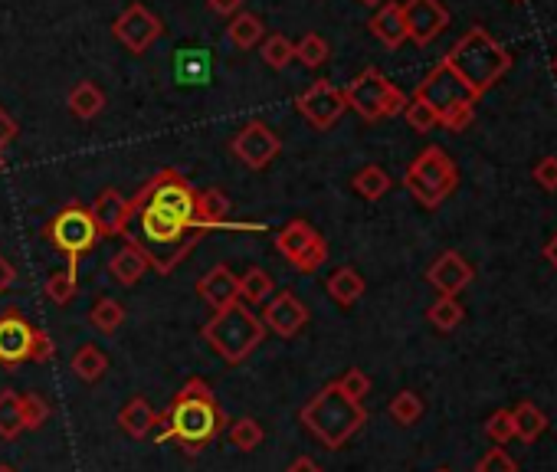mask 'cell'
<instances>
[{"mask_svg": "<svg viewBox=\"0 0 557 472\" xmlns=\"http://www.w3.org/2000/svg\"><path fill=\"white\" fill-rule=\"evenodd\" d=\"M197 194L200 187H194L181 171L164 168L128 200L122 236L148 259V269L158 276H171L204 240L207 223Z\"/></svg>", "mask_w": 557, "mask_h": 472, "instance_id": "1", "label": "cell"}, {"mask_svg": "<svg viewBox=\"0 0 557 472\" xmlns=\"http://www.w3.org/2000/svg\"><path fill=\"white\" fill-rule=\"evenodd\" d=\"M227 413H223L217 394L210 391L204 377H191L181 391L174 394L171 407L161 413V443H181L184 453H204L217 436L227 430Z\"/></svg>", "mask_w": 557, "mask_h": 472, "instance_id": "2", "label": "cell"}, {"mask_svg": "<svg viewBox=\"0 0 557 472\" xmlns=\"http://www.w3.org/2000/svg\"><path fill=\"white\" fill-rule=\"evenodd\" d=\"M443 59L476 96H485L508 73V66H512V53L482 27H472L469 33H462Z\"/></svg>", "mask_w": 557, "mask_h": 472, "instance_id": "3", "label": "cell"}, {"mask_svg": "<svg viewBox=\"0 0 557 472\" xmlns=\"http://www.w3.org/2000/svg\"><path fill=\"white\" fill-rule=\"evenodd\" d=\"M299 420L325 450H341V446L364 427L367 410L364 404H354L338 384H325L322 391L302 407Z\"/></svg>", "mask_w": 557, "mask_h": 472, "instance_id": "4", "label": "cell"}, {"mask_svg": "<svg viewBox=\"0 0 557 472\" xmlns=\"http://www.w3.org/2000/svg\"><path fill=\"white\" fill-rule=\"evenodd\" d=\"M200 335L227 364H243L266 341V325L259 322L250 305L233 302L227 309L213 312L210 322L200 328Z\"/></svg>", "mask_w": 557, "mask_h": 472, "instance_id": "5", "label": "cell"}, {"mask_svg": "<svg viewBox=\"0 0 557 472\" xmlns=\"http://www.w3.org/2000/svg\"><path fill=\"white\" fill-rule=\"evenodd\" d=\"M404 184H407V191L417 197V204H423L426 210H436L456 191L459 171H456L453 158H449L440 145H430L413 158V164L404 174Z\"/></svg>", "mask_w": 557, "mask_h": 472, "instance_id": "6", "label": "cell"}, {"mask_svg": "<svg viewBox=\"0 0 557 472\" xmlns=\"http://www.w3.org/2000/svg\"><path fill=\"white\" fill-rule=\"evenodd\" d=\"M345 102H348V109H354L364 118V122H381V118L404 115V109H407L404 92H400L394 82L374 66L361 69V73L348 82Z\"/></svg>", "mask_w": 557, "mask_h": 472, "instance_id": "7", "label": "cell"}, {"mask_svg": "<svg viewBox=\"0 0 557 472\" xmlns=\"http://www.w3.org/2000/svg\"><path fill=\"white\" fill-rule=\"evenodd\" d=\"M43 236L50 240V246H56L59 253H66V269L76 276H79L82 256L92 253V246L99 243L96 220H92L86 204H66L50 223H46Z\"/></svg>", "mask_w": 557, "mask_h": 472, "instance_id": "8", "label": "cell"}, {"mask_svg": "<svg viewBox=\"0 0 557 472\" xmlns=\"http://www.w3.org/2000/svg\"><path fill=\"white\" fill-rule=\"evenodd\" d=\"M56 354V345L50 341V335L43 328L30 325L17 309H10L4 318H0V364L7 371L20 368L27 361H50Z\"/></svg>", "mask_w": 557, "mask_h": 472, "instance_id": "9", "label": "cell"}, {"mask_svg": "<svg viewBox=\"0 0 557 472\" xmlns=\"http://www.w3.org/2000/svg\"><path fill=\"white\" fill-rule=\"evenodd\" d=\"M276 250L282 259L295 269V273H318L328 259V243L308 220H292L276 233Z\"/></svg>", "mask_w": 557, "mask_h": 472, "instance_id": "10", "label": "cell"}, {"mask_svg": "<svg viewBox=\"0 0 557 472\" xmlns=\"http://www.w3.org/2000/svg\"><path fill=\"white\" fill-rule=\"evenodd\" d=\"M413 99L426 102L436 115H446L449 109H456V105L462 102H479V96L472 92L466 82H462L453 69H449L446 59H440L430 73H426V79L417 86V92H413Z\"/></svg>", "mask_w": 557, "mask_h": 472, "instance_id": "11", "label": "cell"}, {"mask_svg": "<svg viewBox=\"0 0 557 472\" xmlns=\"http://www.w3.org/2000/svg\"><path fill=\"white\" fill-rule=\"evenodd\" d=\"M295 109L305 115V122L312 125V128H318V132H328V128L338 125V118L348 112L345 89L331 86L328 79H318L305 92H299V99H295Z\"/></svg>", "mask_w": 557, "mask_h": 472, "instance_id": "12", "label": "cell"}, {"mask_svg": "<svg viewBox=\"0 0 557 472\" xmlns=\"http://www.w3.org/2000/svg\"><path fill=\"white\" fill-rule=\"evenodd\" d=\"M230 151H233V155L240 158L250 171H266L269 164L279 158L282 141H279V135L272 132V128H269L266 122H259V118H253V122H246V125L240 128V132L233 135Z\"/></svg>", "mask_w": 557, "mask_h": 472, "instance_id": "13", "label": "cell"}, {"mask_svg": "<svg viewBox=\"0 0 557 472\" xmlns=\"http://www.w3.org/2000/svg\"><path fill=\"white\" fill-rule=\"evenodd\" d=\"M112 33H115V40L125 46V50H132L138 56V53H145L148 46L161 37L164 23L154 17L145 4H128L122 14L115 17Z\"/></svg>", "mask_w": 557, "mask_h": 472, "instance_id": "14", "label": "cell"}, {"mask_svg": "<svg viewBox=\"0 0 557 472\" xmlns=\"http://www.w3.org/2000/svg\"><path fill=\"white\" fill-rule=\"evenodd\" d=\"M404 27L407 40L417 46H430L449 27V10L443 0H404Z\"/></svg>", "mask_w": 557, "mask_h": 472, "instance_id": "15", "label": "cell"}, {"mask_svg": "<svg viewBox=\"0 0 557 472\" xmlns=\"http://www.w3.org/2000/svg\"><path fill=\"white\" fill-rule=\"evenodd\" d=\"M259 322H263L269 332H276L279 338H295L308 325V309H305V302L299 299V295L282 289L266 302V312H263Z\"/></svg>", "mask_w": 557, "mask_h": 472, "instance_id": "16", "label": "cell"}, {"mask_svg": "<svg viewBox=\"0 0 557 472\" xmlns=\"http://www.w3.org/2000/svg\"><path fill=\"white\" fill-rule=\"evenodd\" d=\"M472 276H476L472 273V263L456 250H446L443 256H436V263L426 269V282L440 295H453V299L469 286Z\"/></svg>", "mask_w": 557, "mask_h": 472, "instance_id": "17", "label": "cell"}, {"mask_svg": "<svg viewBox=\"0 0 557 472\" xmlns=\"http://www.w3.org/2000/svg\"><path fill=\"white\" fill-rule=\"evenodd\" d=\"M197 295L204 299L213 312L227 309V305L240 302V279L230 273V266H213L197 279Z\"/></svg>", "mask_w": 557, "mask_h": 472, "instance_id": "18", "label": "cell"}, {"mask_svg": "<svg viewBox=\"0 0 557 472\" xmlns=\"http://www.w3.org/2000/svg\"><path fill=\"white\" fill-rule=\"evenodd\" d=\"M89 214L96 220L99 236H122L125 223H128V200L115 191V187H105L99 197L89 204Z\"/></svg>", "mask_w": 557, "mask_h": 472, "instance_id": "19", "label": "cell"}, {"mask_svg": "<svg viewBox=\"0 0 557 472\" xmlns=\"http://www.w3.org/2000/svg\"><path fill=\"white\" fill-rule=\"evenodd\" d=\"M161 423V413L154 410L145 397H132L118 410V427H122L132 440H145V436Z\"/></svg>", "mask_w": 557, "mask_h": 472, "instance_id": "20", "label": "cell"}, {"mask_svg": "<svg viewBox=\"0 0 557 472\" xmlns=\"http://www.w3.org/2000/svg\"><path fill=\"white\" fill-rule=\"evenodd\" d=\"M367 27H371V33L387 46V50H397V46L407 40L404 7L394 4V0H390V4H384L381 10H377V14L371 17V23H367Z\"/></svg>", "mask_w": 557, "mask_h": 472, "instance_id": "21", "label": "cell"}, {"mask_svg": "<svg viewBox=\"0 0 557 472\" xmlns=\"http://www.w3.org/2000/svg\"><path fill=\"white\" fill-rule=\"evenodd\" d=\"M325 289H328L331 299L348 309V305H354L364 295V276L354 266H341V269H335V273L328 276Z\"/></svg>", "mask_w": 557, "mask_h": 472, "instance_id": "22", "label": "cell"}, {"mask_svg": "<svg viewBox=\"0 0 557 472\" xmlns=\"http://www.w3.org/2000/svg\"><path fill=\"white\" fill-rule=\"evenodd\" d=\"M66 105H69V112H73L76 118L89 122V118H96L105 109V96H102V89L96 86V82L82 79V82H76L73 89H69Z\"/></svg>", "mask_w": 557, "mask_h": 472, "instance_id": "23", "label": "cell"}, {"mask_svg": "<svg viewBox=\"0 0 557 472\" xmlns=\"http://www.w3.org/2000/svg\"><path fill=\"white\" fill-rule=\"evenodd\" d=\"M109 273H112V279L122 282V286H135V282H141V276L148 273V259L141 256L132 243H125L122 250L112 256Z\"/></svg>", "mask_w": 557, "mask_h": 472, "instance_id": "24", "label": "cell"}, {"mask_svg": "<svg viewBox=\"0 0 557 472\" xmlns=\"http://www.w3.org/2000/svg\"><path fill=\"white\" fill-rule=\"evenodd\" d=\"M89 325L96 328L99 335L112 338V335L118 332V328L125 325V309H122V302L109 299V295H102V299H96V305L89 309Z\"/></svg>", "mask_w": 557, "mask_h": 472, "instance_id": "25", "label": "cell"}, {"mask_svg": "<svg viewBox=\"0 0 557 472\" xmlns=\"http://www.w3.org/2000/svg\"><path fill=\"white\" fill-rule=\"evenodd\" d=\"M69 368H73V374L82 384H96V381H102V374L109 371V358H105L96 345H82L73 354V364H69Z\"/></svg>", "mask_w": 557, "mask_h": 472, "instance_id": "26", "label": "cell"}, {"mask_svg": "<svg viewBox=\"0 0 557 472\" xmlns=\"http://www.w3.org/2000/svg\"><path fill=\"white\" fill-rule=\"evenodd\" d=\"M390 174L381 168V164H367V168H361L358 174L351 177V187L354 194L364 197V200H381L387 191H390Z\"/></svg>", "mask_w": 557, "mask_h": 472, "instance_id": "27", "label": "cell"}, {"mask_svg": "<svg viewBox=\"0 0 557 472\" xmlns=\"http://www.w3.org/2000/svg\"><path fill=\"white\" fill-rule=\"evenodd\" d=\"M263 33H266V27H263V20H259L256 14H236L233 20H230V27H227V40L233 43V46H240V50H253V46L263 40Z\"/></svg>", "mask_w": 557, "mask_h": 472, "instance_id": "28", "label": "cell"}, {"mask_svg": "<svg viewBox=\"0 0 557 472\" xmlns=\"http://www.w3.org/2000/svg\"><path fill=\"white\" fill-rule=\"evenodd\" d=\"M272 292H276V282L266 273V269H246L243 279H240V299H246L250 305H266L272 299Z\"/></svg>", "mask_w": 557, "mask_h": 472, "instance_id": "29", "label": "cell"}, {"mask_svg": "<svg viewBox=\"0 0 557 472\" xmlns=\"http://www.w3.org/2000/svg\"><path fill=\"white\" fill-rule=\"evenodd\" d=\"M512 423H515V436L518 440H525V443L538 440V436L548 430V417H544L535 404H528V400L512 410Z\"/></svg>", "mask_w": 557, "mask_h": 472, "instance_id": "30", "label": "cell"}, {"mask_svg": "<svg viewBox=\"0 0 557 472\" xmlns=\"http://www.w3.org/2000/svg\"><path fill=\"white\" fill-rule=\"evenodd\" d=\"M227 436H230V443L236 446L240 453H253L259 443H263V427L253 420V417H240V420H233L230 427H227Z\"/></svg>", "mask_w": 557, "mask_h": 472, "instance_id": "31", "label": "cell"}, {"mask_svg": "<svg viewBox=\"0 0 557 472\" xmlns=\"http://www.w3.org/2000/svg\"><path fill=\"white\" fill-rule=\"evenodd\" d=\"M20 433H23L20 394L17 391H0V436H4V440H17Z\"/></svg>", "mask_w": 557, "mask_h": 472, "instance_id": "32", "label": "cell"}, {"mask_svg": "<svg viewBox=\"0 0 557 472\" xmlns=\"http://www.w3.org/2000/svg\"><path fill=\"white\" fill-rule=\"evenodd\" d=\"M259 56H263V63L269 69H286L295 59V46L289 37H282V33H272V37H266V43L259 46Z\"/></svg>", "mask_w": 557, "mask_h": 472, "instance_id": "33", "label": "cell"}, {"mask_svg": "<svg viewBox=\"0 0 557 472\" xmlns=\"http://www.w3.org/2000/svg\"><path fill=\"white\" fill-rule=\"evenodd\" d=\"M426 315H430V322L440 328V332H453V328L462 322V315H466V309H462L453 295H440V299L430 305V312Z\"/></svg>", "mask_w": 557, "mask_h": 472, "instance_id": "34", "label": "cell"}, {"mask_svg": "<svg viewBox=\"0 0 557 472\" xmlns=\"http://www.w3.org/2000/svg\"><path fill=\"white\" fill-rule=\"evenodd\" d=\"M328 56H331L328 43H325V37H318V33H305V37L295 43V59H299V63H305L308 69L325 66Z\"/></svg>", "mask_w": 557, "mask_h": 472, "instance_id": "35", "label": "cell"}, {"mask_svg": "<svg viewBox=\"0 0 557 472\" xmlns=\"http://www.w3.org/2000/svg\"><path fill=\"white\" fill-rule=\"evenodd\" d=\"M390 417H394L400 427H413L423 417V400L417 391H400L390 400Z\"/></svg>", "mask_w": 557, "mask_h": 472, "instance_id": "36", "label": "cell"}, {"mask_svg": "<svg viewBox=\"0 0 557 472\" xmlns=\"http://www.w3.org/2000/svg\"><path fill=\"white\" fill-rule=\"evenodd\" d=\"M20 420H23V430H40L50 420V404L33 391L20 394Z\"/></svg>", "mask_w": 557, "mask_h": 472, "instance_id": "37", "label": "cell"}, {"mask_svg": "<svg viewBox=\"0 0 557 472\" xmlns=\"http://www.w3.org/2000/svg\"><path fill=\"white\" fill-rule=\"evenodd\" d=\"M76 273H69V269H63V273H53L50 279H46V299L56 302V305H69L73 302V295H76Z\"/></svg>", "mask_w": 557, "mask_h": 472, "instance_id": "38", "label": "cell"}, {"mask_svg": "<svg viewBox=\"0 0 557 472\" xmlns=\"http://www.w3.org/2000/svg\"><path fill=\"white\" fill-rule=\"evenodd\" d=\"M404 118H407V125L413 128V132H433L436 125H440V115H436L430 105L420 102V99H407V109H404Z\"/></svg>", "mask_w": 557, "mask_h": 472, "instance_id": "39", "label": "cell"}, {"mask_svg": "<svg viewBox=\"0 0 557 472\" xmlns=\"http://www.w3.org/2000/svg\"><path fill=\"white\" fill-rule=\"evenodd\" d=\"M335 384H338L341 391H345V394L354 400V404H364V397L371 394V377H367L361 368H351L345 377H338Z\"/></svg>", "mask_w": 557, "mask_h": 472, "instance_id": "40", "label": "cell"}, {"mask_svg": "<svg viewBox=\"0 0 557 472\" xmlns=\"http://www.w3.org/2000/svg\"><path fill=\"white\" fill-rule=\"evenodd\" d=\"M485 436L495 443H508L515 436V423H512V410H495L489 420H485Z\"/></svg>", "mask_w": 557, "mask_h": 472, "instance_id": "41", "label": "cell"}, {"mask_svg": "<svg viewBox=\"0 0 557 472\" xmlns=\"http://www.w3.org/2000/svg\"><path fill=\"white\" fill-rule=\"evenodd\" d=\"M476 472H518V466H515V459L502 450V446H495V450H489L479 459Z\"/></svg>", "mask_w": 557, "mask_h": 472, "instance_id": "42", "label": "cell"}, {"mask_svg": "<svg viewBox=\"0 0 557 472\" xmlns=\"http://www.w3.org/2000/svg\"><path fill=\"white\" fill-rule=\"evenodd\" d=\"M472 118H476V102H462V105H456V109H449V112L440 118V125L449 128V132H462V128H469Z\"/></svg>", "mask_w": 557, "mask_h": 472, "instance_id": "43", "label": "cell"}, {"mask_svg": "<svg viewBox=\"0 0 557 472\" xmlns=\"http://www.w3.org/2000/svg\"><path fill=\"white\" fill-rule=\"evenodd\" d=\"M535 184L541 187V191L554 194L557 191V158H541V164L535 168Z\"/></svg>", "mask_w": 557, "mask_h": 472, "instance_id": "44", "label": "cell"}, {"mask_svg": "<svg viewBox=\"0 0 557 472\" xmlns=\"http://www.w3.org/2000/svg\"><path fill=\"white\" fill-rule=\"evenodd\" d=\"M14 138H17V122L4 109H0V151H7V145Z\"/></svg>", "mask_w": 557, "mask_h": 472, "instance_id": "45", "label": "cell"}, {"mask_svg": "<svg viewBox=\"0 0 557 472\" xmlns=\"http://www.w3.org/2000/svg\"><path fill=\"white\" fill-rule=\"evenodd\" d=\"M14 282H17V266L10 263V259H7L4 253H0V295H4L10 286H14Z\"/></svg>", "mask_w": 557, "mask_h": 472, "instance_id": "46", "label": "cell"}, {"mask_svg": "<svg viewBox=\"0 0 557 472\" xmlns=\"http://www.w3.org/2000/svg\"><path fill=\"white\" fill-rule=\"evenodd\" d=\"M207 7L220 17H236L240 14V7H243V0H207Z\"/></svg>", "mask_w": 557, "mask_h": 472, "instance_id": "47", "label": "cell"}, {"mask_svg": "<svg viewBox=\"0 0 557 472\" xmlns=\"http://www.w3.org/2000/svg\"><path fill=\"white\" fill-rule=\"evenodd\" d=\"M286 472H322V466H318L312 456H299V459H292Z\"/></svg>", "mask_w": 557, "mask_h": 472, "instance_id": "48", "label": "cell"}, {"mask_svg": "<svg viewBox=\"0 0 557 472\" xmlns=\"http://www.w3.org/2000/svg\"><path fill=\"white\" fill-rule=\"evenodd\" d=\"M544 259H548V263L557 269V236H554V240H551L548 246H544Z\"/></svg>", "mask_w": 557, "mask_h": 472, "instance_id": "49", "label": "cell"}, {"mask_svg": "<svg viewBox=\"0 0 557 472\" xmlns=\"http://www.w3.org/2000/svg\"><path fill=\"white\" fill-rule=\"evenodd\" d=\"M358 4H364V7H381L384 0H358Z\"/></svg>", "mask_w": 557, "mask_h": 472, "instance_id": "50", "label": "cell"}, {"mask_svg": "<svg viewBox=\"0 0 557 472\" xmlns=\"http://www.w3.org/2000/svg\"><path fill=\"white\" fill-rule=\"evenodd\" d=\"M0 472H17L14 466H0Z\"/></svg>", "mask_w": 557, "mask_h": 472, "instance_id": "51", "label": "cell"}, {"mask_svg": "<svg viewBox=\"0 0 557 472\" xmlns=\"http://www.w3.org/2000/svg\"><path fill=\"white\" fill-rule=\"evenodd\" d=\"M0 171H4V151H0Z\"/></svg>", "mask_w": 557, "mask_h": 472, "instance_id": "52", "label": "cell"}, {"mask_svg": "<svg viewBox=\"0 0 557 472\" xmlns=\"http://www.w3.org/2000/svg\"><path fill=\"white\" fill-rule=\"evenodd\" d=\"M551 66H554V76H557V56H554V63H551Z\"/></svg>", "mask_w": 557, "mask_h": 472, "instance_id": "53", "label": "cell"}, {"mask_svg": "<svg viewBox=\"0 0 557 472\" xmlns=\"http://www.w3.org/2000/svg\"><path fill=\"white\" fill-rule=\"evenodd\" d=\"M436 472H449V469H436Z\"/></svg>", "mask_w": 557, "mask_h": 472, "instance_id": "54", "label": "cell"}]
</instances>
